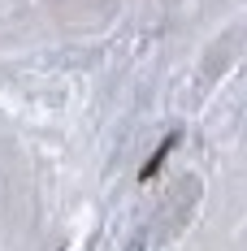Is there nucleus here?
Wrapping results in <instances>:
<instances>
[]
</instances>
